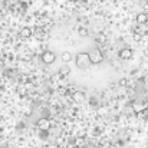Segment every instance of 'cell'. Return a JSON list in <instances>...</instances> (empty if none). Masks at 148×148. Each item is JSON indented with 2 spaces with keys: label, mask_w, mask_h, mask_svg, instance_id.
Segmentation results:
<instances>
[{
  "label": "cell",
  "mask_w": 148,
  "mask_h": 148,
  "mask_svg": "<svg viewBox=\"0 0 148 148\" xmlns=\"http://www.w3.org/2000/svg\"><path fill=\"white\" fill-rule=\"evenodd\" d=\"M75 63H76V66H78L79 69H88V68L92 65L91 60H89V55H88V52H79V53L76 55Z\"/></svg>",
  "instance_id": "cell-1"
},
{
  "label": "cell",
  "mask_w": 148,
  "mask_h": 148,
  "mask_svg": "<svg viewBox=\"0 0 148 148\" xmlns=\"http://www.w3.org/2000/svg\"><path fill=\"white\" fill-rule=\"evenodd\" d=\"M88 55H89V60H91L92 65H98V63H101L103 60V55H102V52L99 49H92Z\"/></svg>",
  "instance_id": "cell-2"
},
{
  "label": "cell",
  "mask_w": 148,
  "mask_h": 148,
  "mask_svg": "<svg viewBox=\"0 0 148 148\" xmlns=\"http://www.w3.org/2000/svg\"><path fill=\"white\" fill-rule=\"evenodd\" d=\"M55 59H56V55H55L52 50H45V52L42 53V60H43V63H46V65H52V63L55 62Z\"/></svg>",
  "instance_id": "cell-3"
},
{
  "label": "cell",
  "mask_w": 148,
  "mask_h": 148,
  "mask_svg": "<svg viewBox=\"0 0 148 148\" xmlns=\"http://www.w3.org/2000/svg\"><path fill=\"white\" fill-rule=\"evenodd\" d=\"M132 56H134V52H132V49H130V48H124V49L119 50V58L124 59V60H128Z\"/></svg>",
  "instance_id": "cell-4"
},
{
  "label": "cell",
  "mask_w": 148,
  "mask_h": 148,
  "mask_svg": "<svg viewBox=\"0 0 148 148\" xmlns=\"http://www.w3.org/2000/svg\"><path fill=\"white\" fill-rule=\"evenodd\" d=\"M38 127L40 128V130H43V131H49L50 128V122L48 118H40L39 121H38Z\"/></svg>",
  "instance_id": "cell-5"
},
{
  "label": "cell",
  "mask_w": 148,
  "mask_h": 148,
  "mask_svg": "<svg viewBox=\"0 0 148 148\" xmlns=\"http://www.w3.org/2000/svg\"><path fill=\"white\" fill-rule=\"evenodd\" d=\"M85 94L82 92V91H75L73 94H72V99L75 101V102H84L85 101Z\"/></svg>",
  "instance_id": "cell-6"
},
{
  "label": "cell",
  "mask_w": 148,
  "mask_h": 148,
  "mask_svg": "<svg viewBox=\"0 0 148 148\" xmlns=\"http://www.w3.org/2000/svg\"><path fill=\"white\" fill-rule=\"evenodd\" d=\"M33 36H35L38 40H43V39H45V30H43L42 27H36V29L33 30Z\"/></svg>",
  "instance_id": "cell-7"
},
{
  "label": "cell",
  "mask_w": 148,
  "mask_h": 148,
  "mask_svg": "<svg viewBox=\"0 0 148 148\" xmlns=\"http://www.w3.org/2000/svg\"><path fill=\"white\" fill-rule=\"evenodd\" d=\"M32 35H33V30H32L30 27H27V26H25V27L20 30V36H22V38H25V39L32 38Z\"/></svg>",
  "instance_id": "cell-8"
},
{
  "label": "cell",
  "mask_w": 148,
  "mask_h": 148,
  "mask_svg": "<svg viewBox=\"0 0 148 148\" xmlns=\"http://www.w3.org/2000/svg\"><path fill=\"white\" fill-rule=\"evenodd\" d=\"M147 22H148V16L145 13H138V14H137V23L144 25V23H147Z\"/></svg>",
  "instance_id": "cell-9"
},
{
  "label": "cell",
  "mask_w": 148,
  "mask_h": 148,
  "mask_svg": "<svg viewBox=\"0 0 148 148\" xmlns=\"http://www.w3.org/2000/svg\"><path fill=\"white\" fill-rule=\"evenodd\" d=\"M59 73H60V75H63V76L71 73V68L68 66V63H65L63 66H60V69H59Z\"/></svg>",
  "instance_id": "cell-10"
},
{
  "label": "cell",
  "mask_w": 148,
  "mask_h": 148,
  "mask_svg": "<svg viewBox=\"0 0 148 148\" xmlns=\"http://www.w3.org/2000/svg\"><path fill=\"white\" fill-rule=\"evenodd\" d=\"M60 58H62V62H63V63H68V62L72 60V55H71L69 52H63Z\"/></svg>",
  "instance_id": "cell-11"
},
{
  "label": "cell",
  "mask_w": 148,
  "mask_h": 148,
  "mask_svg": "<svg viewBox=\"0 0 148 148\" xmlns=\"http://www.w3.org/2000/svg\"><path fill=\"white\" fill-rule=\"evenodd\" d=\"M79 35H81L82 38L88 36V29H86V27H81V29H79Z\"/></svg>",
  "instance_id": "cell-12"
},
{
  "label": "cell",
  "mask_w": 148,
  "mask_h": 148,
  "mask_svg": "<svg viewBox=\"0 0 148 148\" xmlns=\"http://www.w3.org/2000/svg\"><path fill=\"white\" fill-rule=\"evenodd\" d=\"M40 138L46 140V138H48V131H43V130H40Z\"/></svg>",
  "instance_id": "cell-13"
},
{
  "label": "cell",
  "mask_w": 148,
  "mask_h": 148,
  "mask_svg": "<svg viewBox=\"0 0 148 148\" xmlns=\"http://www.w3.org/2000/svg\"><path fill=\"white\" fill-rule=\"evenodd\" d=\"M125 84H127L125 79H121V81H119V85H125Z\"/></svg>",
  "instance_id": "cell-14"
}]
</instances>
